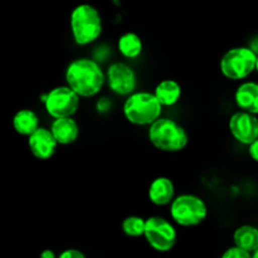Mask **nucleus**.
Returning <instances> with one entry per match:
<instances>
[{
  "label": "nucleus",
  "instance_id": "obj_1",
  "mask_svg": "<svg viewBox=\"0 0 258 258\" xmlns=\"http://www.w3.org/2000/svg\"><path fill=\"white\" fill-rule=\"evenodd\" d=\"M106 76L97 62L80 58L68 64L66 70L67 85L80 97H92L103 87Z\"/></svg>",
  "mask_w": 258,
  "mask_h": 258
},
{
  "label": "nucleus",
  "instance_id": "obj_2",
  "mask_svg": "<svg viewBox=\"0 0 258 258\" xmlns=\"http://www.w3.org/2000/svg\"><path fill=\"white\" fill-rule=\"evenodd\" d=\"M149 140L159 150L178 153L188 145V134L176 121L160 117L150 125Z\"/></svg>",
  "mask_w": 258,
  "mask_h": 258
},
{
  "label": "nucleus",
  "instance_id": "obj_3",
  "mask_svg": "<svg viewBox=\"0 0 258 258\" xmlns=\"http://www.w3.org/2000/svg\"><path fill=\"white\" fill-rule=\"evenodd\" d=\"M71 30L77 44L95 42L102 33V18L91 4H80L71 13Z\"/></svg>",
  "mask_w": 258,
  "mask_h": 258
},
{
  "label": "nucleus",
  "instance_id": "obj_4",
  "mask_svg": "<svg viewBox=\"0 0 258 258\" xmlns=\"http://www.w3.org/2000/svg\"><path fill=\"white\" fill-rule=\"evenodd\" d=\"M161 103L150 92H138L130 95L123 103V115L128 122L139 126L151 125L161 115Z\"/></svg>",
  "mask_w": 258,
  "mask_h": 258
},
{
  "label": "nucleus",
  "instance_id": "obj_5",
  "mask_svg": "<svg viewBox=\"0 0 258 258\" xmlns=\"http://www.w3.org/2000/svg\"><path fill=\"white\" fill-rule=\"evenodd\" d=\"M170 214L174 222L183 227L201 224L208 216V208L204 201L193 194H183L173 199Z\"/></svg>",
  "mask_w": 258,
  "mask_h": 258
},
{
  "label": "nucleus",
  "instance_id": "obj_6",
  "mask_svg": "<svg viewBox=\"0 0 258 258\" xmlns=\"http://www.w3.org/2000/svg\"><path fill=\"white\" fill-rule=\"evenodd\" d=\"M257 64V54L247 47L229 49L221 59V71L224 77L232 81L248 77Z\"/></svg>",
  "mask_w": 258,
  "mask_h": 258
},
{
  "label": "nucleus",
  "instance_id": "obj_7",
  "mask_svg": "<svg viewBox=\"0 0 258 258\" xmlns=\"http://www.w3.org/2000/svg\"><path fill=\"white\" fill-rule=\"evenodd\" d=\"M45 110L53 118L71 117L80 106V96L70 86H59L53 88L47 95L42 96Z\"/></svg>",
  "mask_w": 258,
  "mask_h": 258
},
{
  "label": "nucleus",
  "instance_id": "obj_8",
  "mask_svg": "<svg viewBox=\"0 0 258 258\" xmlns=\"http://www.w3.org/2000/svg\"><path fill=\"white\" fill-rule=\"evenodd\" d=\"M144 237L155 251L169 252L175 246L178 234L170 222L163 217L153 216L146 219Z\"/></svg>",
  "mask_w": 258,
  "mask_h": 258
},
{
  "label": "nucleus",
  "instance_id": "obj_9",
  "mask_svg": "<svg viewBox=\"0 0 258 258\" xmlns=\"http://www.w3.org/2000/svg\"><path fill=\"white\" fill-rule=\"evenodd\" d=\"M107 83L110 90L117 96H128L136 88V75L133 68L123 62H116L107 70Z\"/></svg>",
  "mask_w": 258,
  "mask_h": 258
},
{
  "label": "nucleus",
  "instance_id": "obj_10",
  "mask_svg": "<svg viewBox=\"0 0 258 258\" xmlns=\"http://www.w3.org/2000/svg\"><path fill=\"white\" fill-rule=\"evenodd\" d=\"M229 130L237 141L251 145L258 139V118L254 113L239 111L229 118Z\"/></svg>",
  "mask_w": 258,
  "mask_h": 258
},
{
  "label": "nucleus",
  "instance_id": "obj_11",
  "mask_svg": "<svg viewBox=\"0 0 258 258\" xmlns=\"http://www.w3.org/2000/svg\"><path fill=\"white\" fill-rule=\"evenodd\" d=\"M28 145L33 155L39 160H49L57 150L58 141L50 128L38 127L28 136Z\"/></svg>",
  "mask_w": 258,
  "mask_h": 258
},
{
  "label": "nucleus",
  "instance_id": "obj_12",
  "mask_svg": "<svg viewBox=\"0 0 258 258\" xmlns=\"http://www.w3.org/2000/svg\"><path fill=\"white\" fill-rule=\"evenodd\" d=\"M174 183L166 176H159L149 186V199L155 206H166L174 199Z\"/></svg>",
  "mask_w": 258,
  "mask_h": 258
},
{
  "label": "nucleus",
  "instance_id": "obj_13",
  "mask_svg": "<svg viewBox=\"0 0 258 258\" xmlns=\"http://www.w3.org/2000/svg\"><path fill=\"white\" fill-rule=\"evenodd\" d=\"M50 130L60 145H70V144L75 143L78 138V134H80L77 122L73 120L72 116L71 117L54 118V121L50 125Z\"/></svg>",
  "mask_w": 258,
  "mask_h": 258
},
{
  "label": "nucleus",
  "instance_id": "obj_14",
  "mask_svg": "<svg viewBox=\"0 0 258 258\" xmlns=\"http://www.w3.org/2000/svg\"><path fill=\"white\" fill-rule=\"evenodd\" d=\"M236 105L242 111H247L257 115L258 113V83H242L234 93Z\"/></svg>",
  "mask_w": 258,
  "mask_h": 258
},
{
  "label": "nucleus",
  "instance_id": "obj_15",
  "mask_svg": "<svg viewBox=\"0 0 258 258\" xmlns=\"http://www.w3.org/2000/svg\"><path fill=\"white\" fill-rule=\"evenodd\" d=\"M13 127L19 135L29 136L39 127V118L32 110H20L13 117Z\"/></svg>",
  "mask_w": 258,
  "mask_h": 258
},
{
  "label": "nucleus",
  "instance_id": "obj_16",
  "mask_svg": "<svg viewBox=\"0 0 258 258\" xmlns=\"http://www.w3.org/2000/svg\"><path fill=\"white\" fill-rule=\"evenodd\" d=\"M154 93L163 106H173L180 100L181 87L176 81L164 80L156 86Z\"/></svg>",
  "mask_w": 258,
  "mask_h": 258
},
{
  "label": "nucleus",
  "instance_id": "obj_17",
  "mask_svg": "<svg viewBox=\"0 0 258 258\" xmlns=\"http://www.w3.org/2000/svg\"><path fill=\"white\" fill-rule=\"evenodd\" d=\"M236 246L246 249L249 253H253L258 248V228L249 224L238 227L233 234Z\"/></svg>",
  "mask_w": 258,
  "mask_h": 258
},
{
  "label": "nucleus",
  "instance_id": "obj_18",
  "mask_svg": "<svg viewBox=\"0 0 258 258\" xmlns=\"http://www.w3.org/2000/svg\"><path fill=\"white\" fill-rule=\"evenodd\" d=\"M117 47L123 57L133 59V58L140 55L141 50H143V42H141V38L136 33L128 32L121 35L120 39H118Z\"/></svg>",
  "mask_w": 258,
  "mask_h": 258
},
{
  "label": "nucleus",
  "instance_id": "obj_19",
  "mask_svg": "<svg viewBox=\"0 0 258 258\" xmlns=\"http://www.w3.org/2000/svg\"><path fill=\"white\" fill-rule=\"evenodd\" d=\"M146 219H143L139 216H130L126 217L121 223L123 233L128 237H140L144 236L145 232Z\"/></svg>",
  "mask_w": 258,
  "mask_h": 258
},
{
  "label": "nucleus",
  "instance_id": "obj_20",
  "mask_svg": "<svg viewBox=\"0 0 258 258\" xmlns=\"http://www.w3.org/2000/svg\"><path fill=\"white\" fill-rule=\"evenodd\" d=\"M223 258H249L252 257V254L249 252H247L246 249L241 248L238 246L231 247V248L227 249L223 254H222Z\"/></svg>",
  "mask_w": 258,
  "mask_h": 258
},
{
  "label": "nucleus",
  "instance_id": "obj_21",
  "mask_svg": "<svg viewBox=\"0 0 258 258\" xmlns=\"http://www.w3.org/2000/svg\"><path fill=\"white\" fill-rule=\"evenodd\" d=\"M60 258H85L86 254L83 252L78 251V249L72 248V249H66L62 253L59 254Z\"/></svg>",
  "mask_w": 258,
  "mask_h": 258
},
{
  "label": "nucleus",
  "instance_id": "obj_22",
  "mask_svg": "<svg viewBox=\"0 0 258 258\" xmlns=\"http://www.w3.org/2000/svg\"><path fill=\"white\" fill-rule=\"evenodd\" d=\"M248 153H249V156H251L252 159H253L256 163H258V139L257 140H254L253 143L251 144V145H248Z\"/></svg>",
  "mask_w": 258,
  "mask_h": 258
},
{
  "label": "nucleus",
  "instance_id": "obj_23",
  "mask_svg": "<svg viewBox=\"0 0 258 258\" xmlns=\"http://www.w3.org/2000/svg\"><path fill=\"white\" fill-rule=\"evenodd\" d=\"M111 107V101L108 98H101L97 102V110L100 112H106Z\"/></svg>",
  "mask_w": 258,
  "mask_h": 258
},
{
  "label": "nucleus",
  "instance_id": "obj_24",
  "mask_svg": "<svg viewBox=\"0 0 258 258\" xmlns=\"http://www.w3.org/2000/svg\"><path fill=\"white\" fill-rule=\"evenodd\" d=\"M40 257L42 258H55V254H54V252L50 251V249H45V251H43L42 253H40Z\"/></svg>",
  "mask_w": 258,
  "mask_h": 258
},
{
  "label": "nucleus",
  "instance_id": "obj_25",
  "mask_svg": "<svg viewBox=\"0 0 258 258\" xmlns=\"http://www.w3.org/2000/svg\"><path fill=\"white\" fill-rule=\"evenodd\" d=\"M252 257H254V258H258V248L256 249V251L253 252V253H252Z\"/></svg>",
  "mask_w": 258,
  "mask_h": 258
},
{
  "label": "nucleus",
  "instance_id": "obj_26",
  "mask_svg": "<svg viewBox=\"0 0 258 258\" xmlns=\"http://www.w3.org/2000/svg\"><path fill=\"white\" fill-rule=\"evenodd\" d=\"M256 71L258 72V55H257V64H256Z\"/></svg>",
  "mask_w": 258,
  "mask_h": 258
}]
</instances>
